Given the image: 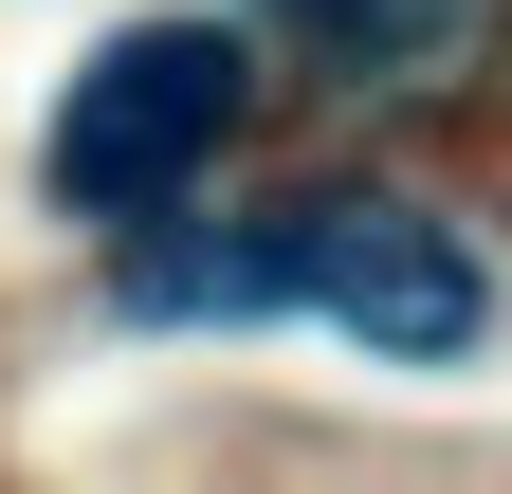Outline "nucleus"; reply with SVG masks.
Masks as SVG:
<instances>
[{
	"label": "nucleus",
	"instance_id": "f257e3e1",
	"mask_svg": "<svg viewBox=\"0 0 512 494\" xmlns=\"http://www.w3.org/2000/svg\"><path fill=\"white\" fill-rule=\"evenodd\" d=\"M238 147V37L220 19H128L110 55L74 92H55V202L74 220H147V202H183V183H202Z\"/></svg>",
	"mask_w": 512,
	"mask_h": 494
},
{
	"label": "nucleus",
	"instance_id": "f03ea898",
	"mask_svg": "<svg viewBox=\"0 0 512 494\" xmlns=\"http://www.w3.org/2000/svg\"><path fill=\"white\" fill-rule=\"evenodd\" d=\"M275 257H293V312H330L348 348L458 366V348L494 330V275H476L421 202H311V220H275Z\"/></svg>",
	"mask_w": 512,
	"mask_h": 494
},
{
	"label": "nucleus",
	"instance_id": "7ed1b4c3",
	"mask_svg": "<svg viewBox=\"0 0 512 494\" xmlns=\"http://www.w3.org/2000/svg\"><path fill=\"white\" fill-rule=\"evenodd\" d=\"M275 37H311L330 74H439V55L476 37V0H256Z\"/></svg>",
	"mask_w": 512,
	"mask_h": 494
}]
</instances>
